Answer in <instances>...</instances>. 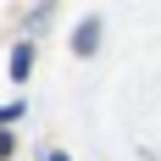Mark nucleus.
<instances>
[{"label": "nucleus", "instance_id": "nucleus-1", "mask_svg": "<svg viewBox=\"0 0 161 161\" xmlns=\"http://www.w3.org/2000/svg\"><path fill=\"white\" fill-rule=\"evenodd\" d=\"M95 45H100V22H78V33H72V50H78V56H95Z\"/></svg>", "mask_w": 161, "mask_h": 161}, {"label": "nucleus", "instance_id": "nucleus-2", "mask_svg": "<svg viewBox=\"0 0 161 161\" xmlns=\"http://www.w3.org/2000/svg\"><path fill=\"white\" fill-rule=\"evenodd\" d=\"M28 72H33V45H17V50H11V78L22 83Z\"/></svg>", "mask_w": 161, "mask_h": 161}, {"label": "nucleus", "instance_id": "nucleus-3", "mask_svg": "<svg viewBox=\"0 0 161 161\" xmlns=\"http://www.w3.org/2000/svg\"><path fill=\"white\" fill-rule=\"evenodd\" d=\"M0 161H11V133H6V122H0Z\"/></svg>", "mask_w": 161, "mask_h": 161}, {"label": "nucleus", "instance_id": "nucleus-4", "mask_svg": "<svg viewBox=\"0 0 161 161\" xmlns=\"http://www.w3.org/2000/svg\"><path fill=\"white\" fill-rule=\"evenodd\" d=\"M45 161H67V156H45Z\"/></svg>", "mask_w": 161, "mask_h": 161}]
</instances>
